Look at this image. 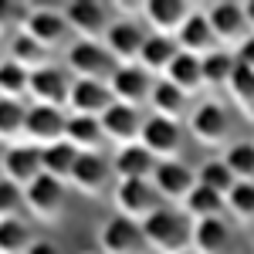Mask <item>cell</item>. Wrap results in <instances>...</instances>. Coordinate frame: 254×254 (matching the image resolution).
I'll use <instances>...</instances> for the list:
<instances>
[{
	"instance_id": "obj_45",
	"label": "cell",
	"mask_w": 254,
	"mask_h": 254,
	"mask_svg": "<svg viewBox=\"0 0 254 254\" xmlns=\"http://www.w3.org/2000/svg\"><path fill=\"white\" fill-rule=\"evenodd\" d=\"M88 254H98V251H88Z\"/></svg>"
},
{
	"instance_id": "obj_32",
	"label": "cell",
	"mask_w": 254,
	"mask_h": 254,
	"mask_svg": "<svg viewBox=\"0 0 254 254\" xmlns=\"http://www.w3.org/2000/svg\"><path fill=\"white\" fill-rule=\"evenodd\" d=\"M24 122H27V105L17 98H0V142H10L24 136Z\"/></svg>"
},
{
	"instance_id": "obj_43",
	"label": "cell",
	"mask_w": 254,
	"mask_h": 254,
	"mask_svg": "<svg viewBox=\"0 0 254 254\" xmlns=\"http://www.w3.org/2000/svg\"><path fill=\"white\" fill-rule=\"evenodd\" d=\"M244 20H248V31L254 34V0H248V3H244Z\"/></svg>"
},
{
	"instance_id": "obj_37",
	"label": "cell",
	"mask_w": 254,
	"mask_h": 254,
	"mask_svg": "<svg viewBox=\"0 0 254 254\" xmlns=\"http://www.w3.org/2000/svg\"><path fill=\"white\" fill-rule=\"evenodd\" d=\"M196 183L200 187H207V190H214V193H220V196H227L231 190H234V173L227 170V163L224 159H210L203 170H200V176H196Z\"/></svg>"
},
{
	"instance_id": "obj_20",
	"label": "cell",
	"mask_w": 254,
	"mask_h": 254,
	"mask_svg": "<svg viewBox=\"0 0 254 254\" xmlns=\"http://www.w3.org/2000/svg\"><path fill=\"white\" fill-rule=\"evenodd\" d=\"M153 187L159 190L163 200H180V203H183L187 193L196 187V176L187 163H180V159H163L156 166V173H153Z\"/></svg>"
},
{
	"instance_id": "obj_41",
	"label": "cell",
	"mask_w": 254,
	"mask_h": 254,
	"mask_svg": "<svg viewBox=\"0 0 254 254\" xmlns=\"http://www.w3.org/2000/svg\"><path fill=\"white\" fill-rule=\"evenodd\" d=\"M234 61L241 64V68H251L254 71V34H248V38L234 48Z\"/></svg>"
},
{
	"instance_id": "obj_30",
	"label": "cell",
	"mask_w": 254,
	"mask_h": 254,
	"mask_svg": "<svg viewBox=\"0 0 254 254\" xmlns=\"http://www.w3.org/2000/svg\"><path fill=\"white\" fill-rule=\"evenodd\" d=\"M237 61H234V51H224V48H217L210 51L207 58H200V71H203V85H224L227 88V81L234 75Z\"/></svg>"
},
{
	"instance_id": "obj_15",
	"label": "cell",
	"mask_w": 254,
	"mask_h": 254,
	"mask_svg": "<svg viewBox=\"0 0 254 254\" xmlns=\"http://www.w3.org/2000/svg\"><path fill=\"white\" fill-rule=\"evenodd\" d=\"M102 44L109 48V55H112L119 64H136L139 51H142V44H146V31H142V24H136V20L116 17V24L109 27V34H105Z\"/></svg>"
},
{
	"instance_id": "obj_27",
	"label": "cell",
	"mask_w": 254,
	"mask_h": 254,
	"mask_svg": "<svg viewBox=\"0 0 254 254\" xmlns=\"http://www.w3.org/2000/svg\"><path fill=\"white\" fill-rule=\"evenodd\" d=\"M163 78L170 81L173 88H180L183 95H193L196 88L203 85V71H200V58H193V55H187V51H180L176 55V61L166 68V75Z\"/></svg>"
},
{
	"instance_id": "obj_38",
	"label": "cell",
	"mask_w": 254,
	"mask_h": 254,
	"mask_svg": "<svg viewBox=\"0 0 254 254\" xmlns=\"http://www.w3.org/2000/svg\"><path fill=\"white\" fill-rule=\"evenodd\" d=\"M227 210L237 220H254V183H234L227 193Z\"/></svg>"
},
{
	"instance_id": "obj_9",
	"label": "cell",
	"mask_w": 254,
	"mask_h": 254,
	"mask_svg": "<svg viewBox=\"0 0 254 254\" xmlns=\"http://www.w3.org/2000/svg\"><path fill=\"white\" fill-rule=\"evenodd\" d=\"M203 17L210 24L217 44L237 48L241 41L251 34V31H248V20H244V3H227V0H220V3H210V7L203 10Z\"/></svg>"
},
{
	"instance_id": "obj_31",
	"label": "cell",
	"mask_w": 254,
	"mask_h": 254,
	"mask_svg": "<svg viewBox=\"0 0 254 254\" xmlns=\"http://www.w3.org/2000/svg\"><path fill=\"white\" fill-rule=\"evenodd\" d=\"M10 61H17L20 68H27V71H38V68L48 64V51L34 38H27L24 31H17L10 38Z\"/></svg>"
},
{
	"instance_id": "obj_29",
	"label": "cell",
	"mask_w": 254,
	"mask_h": 254,
	"mask_svg": "<svg viewBox=\"0 0 254 254\" xmlns=\"http://www.w3.org/2000/svg\"><path fill=\"white\" fill-rule=\"evenodd\" d=\"M149 105H153V116L180 122V116L187 112V95H183L180 88H173L166 78H156L153 92H149Z\"/></svg>"
},
{
	"instance_id": "obj_36",
	"label": "cell",
	"mask_w": 254,
	"mask_h": 254,
	"mask_svg": "<svg viewBox=\"0 0 254 254\" xmlns=\"http://www.w3.org/2000/svg\"><path fill=\"white\" fill-rule=\"evenodd\" d=\"M227 92H231V98L237 102V109L248 119H254V71L251 68H241V64H237L231 81H227Z\"/></svg>"
},
{
	"instance_id": "obj_7",
	"label": "cell",
	"mask_w": 254,
	"mask_h": 254,
	"mask_svg": "<svg viewBox=\"0 0 254 254\" xmlns=\"http://www.w3.org/2000/svg\"><path fill=\"white\" fill-rule=\"evenodd\" d=\"M187 126L200 146H224L227 132H231V119H227V109L220 102H200L196 109H190Z\"/></svg>"
},
{
	"instance_id": "obj_17",
	"label": "cell",
	"mask_w": 254,
	"mask_h": 254,
	"mask_svg": "<svg viewBox=\"0 0 254 254\" xmlns=\"http://www.w3.org/2000/svg\"><path fill=\"white\" fill-rule=\"evenodd\" d=\"M109 176H112V163L102 153H81L68 183L85 196H102L109 190Z\"/></svg>"
},
{
	"instance_id": "obj_13",
	"label": "cell",
	"mask_w": 254,
	"mask_h": 254,
	"mask_svg": "<svg viewBox=\"0 0 254 254\" xmlns=\"http://www.w3.org/2000/svg\"><path fill=\"white\" fill-rule=\"evenodd\" d=\"M68 92H71V78L55 68V64H44L38 71H31V85H27V98L34 105H68Z\"/></svg>"
},
{
	"instance_id": "obj_11",
	"label": "cell",
	"mask_w": 254,
	"mask_h": 254,
	"mask_svg": "<svg viewBox=\"0 0 254 254\" xmlns=\"http://www.w3.org/2000/svg\"><path fill=\"white\" fill-rule=\"evenodd\" d=\"M139 142H142L159 163H163V159H176V153L183 149V129H180V122H173V119L149 116L142 122Z\"/></svg>"
},
{
	"instance_id": "obj_39",
	"label": "cell",
	"mask_w": 254,
	"mask_h": 254,
	"mask_svg": "<svg viewBox=\"0 0 254 254\" xmlns=\"http://www.w3.org/2000/svg\"><path fill=\"white\" fill-rule=\"evenodd\" d=\"M20 207H24V190L14 187L10 180H3V176H0V220L17 217Z\"/></svg>"
},
{
	"instance_id": "obj_21",
	"label": "cell",
	"mask_w": 254,
	"mask_h": 254,
	"mask_svg": "<svg viewBox=\"0 0 254 254\" xmlns=\"http://www.w3.org/2000/svg\"><path fill=\"white\" fill-rule=\"evenodd\" d=\"M159 159L142 146V142H132V146H119L116 159H112V173L119 180H153Z\"/></svg>"
},
{
	"instance_id": "obj_5",
	"label": "cell",
	"mask_w": 254,
	"mask_h": 254,
	"mask_svg": "<svg viewBox=\"0 0 254 254\" xmlns=\"http://www.w3.org/2000/svg\"><path fill=\"white\" fill-rule=\"evenodd\" d=\"M64 200H68L64 196V183L48 173H41L31 187H24V207L41 224H55L64 214Z\"/></svg>"
},
{
	"instance_id": "obj_23",
	"label": "cell",
	"mask_w": 254,
	"mask_h": 254,
	"mask_svg": "<svg viewBox=\"0 0 254 254\" xmlns=\"http://www.w3.org/2000/svg\"><path fill=\"white\" fill-rule=\"evenodd\" d=\"M176 44H180V51H187L193 58H207L210 51H217V38H214V31H210V24H207V17H203V10L190 14V20L176 34Z\"/></svg>"
},
{
	"instance_id": "obj_33",
	"label": "cell",
	"mask_w": 254,
	"mask_h": 254,
	"mask_svg": "<svg viewBox=\"0 0 254 254\" xmlns=\"http://www.w3.org/2000/svg\"><path fill=\"white\" fill-rule=\"evenodd\" d=\"M27 85H31V71L20 68L17 61L3 58L0 61V98H27Z\"/></svg>"
},
{
	"instance_id": "obj_16",
	"label": "cell",
	"mask_w": 254,
	"mask_h": 254,
	"mask_svg": "<svg viewBox=\"0 0 254 254\" xmlns=\"http://www.w3.org/2000/svg\"><path fill=\"white\" fill-rule=\"evenodd\" d=\"M193 7L183 3V0H149L142 3V20L153 27V34H163V38H176L180 27L190 20Z\"/></svg>"
},
{
	"instance_id": "obj_12",
	"label": "cell",
	"mask_w": 254,
	"mask_h": 254,
	"mask_svg": "<svg viewBox=\"0 0 254 254\" xmlns=\"http://www.w3.org/2000/svg\"><path fill=\"white\" fill-rule=\"evenodd\" d=\"M153 85H156V78L146 68H139V64H119L116 75L109 78V92H112L116 102L139 109V102H149Z\"/></svg>"
},
{
	"instance_id": "obj_8",
	"label": "cell",
	"mask_w": 254,
	"mask_h": 254,
	"mask_svg": "<svg viewBox=\"0 0 254 254\" xmlns=\"http://www.w3.org/2000/svg\"><path fill=\"white\" fill-rule=\"evenodd\" d=\"M0 173H3V180H10L20 190L31 187V183L44 173V166H41V149L31 146V142H14V146H7L3 156H0Z\"/></svg>"
},
{
	"instance_id": "obj_25",
	"label": "cell",
	"mask_w": 254,
	"mask_h": 254,
	"mask_svg": "<svg viewBox=\"0 0 254 254\" xmlns=\"http://www.w3.org/2000/svg\"><path fill=\"white\" fill-rule=\"evenodd\" d=\"M64 142H71L78 153H98V149H102V142H105L102 122L92 119V116H68Z\"/></svg>"
},
{
	"instance_id": "obj_28",
	"label": "cell",
	"mask_w": 254,
	"mask_h": 254,
	"mask_svg": "<svg viewBox=\"0 0 254 254\" xmlns=\"http://www.w3.org/2000/svg\"><path fill=\"white\" fill-rule=\"evenodd\" d=\"M224 210H227V196L214 193V190H207L200 183L183 200V214L190 217V220H210V217H220Z\"/></svg>"
},
{
	"instance_id": "obj_34",
	"label": "cell",
	"mask_w": 254,
	"mask_h": 254,
	"mask_svg": "<svg viewBox=\"0 0 254 254\" xmlns=\"http://www.w3.org/2000/svg\"><path fill=\"white\" fill-rule=\"evenodd\" d=\"M31 244H34V237L24 220H17V217L0 220V254H27Z\"/></svg>"
},
{
	"instance_id": "obj_35",
	"label": "cell",
	"mask_w": 254,
	"mask_h": 254,
	"mask_svg": "<svg viewBox=\"0 0 254 254\" xmlns=\"http://www.w3.org/2000/svg\"><path fill=\"white\" fill-rule=\"evenodd\" d=\"M224 163L234 173L237 183H254V142H234V146H227Z\"/></svg>"
},
{
	"instance_id": "obj_10",
	"label": "cell",
	"mask_w": 254,
	"mask_h": 254,
	"mask_svg": "<svg viewBox=\"0 0 254 254\" xmlns=\"http://www.w3.org/2000/svg\"><path fill=\"white\" fill-rule=\"evenodd\" d=\"M64 126L68 116L55 109V105H27V122H24V136L31 139V146H55L64 139Z\"/></svg>"
},
{
	"instance_id": "obj_1",
	"label": "cell",
	"mask_w": 254,
	"mask_h": 254,
	"mask_svg": "<svg viewBox=\"0 0 254 254\" xmlns=\"http://www.w3.org/2000/svg\"><path fill=\"white\" fill-rule=\"evenodd\" d=\"M142 241L156 254H183L190 251V241H193V220L183 210L159 207L153 217L142 220Z\"/></svg>"
},
{
	"instance_id": "obj_40",
	"label": "cell",
	"mask_w": 254,
	"mask_h": 254,
	"mask_svg": "<svg viewBox=\"0 0 254 254\" xmlns=\"http://www.w3.org/2000/svg\"><path fill=\"white\" fill-rule=\"evenodd\" d=\"M27 17H31V7L27 3H7V0H0V34L14 31V27L24 31Z\"/></svg>"
},
{
	"instance_id": "obj_26",
	"label": "cell",
	"mask_w": 254,
	"mask_h": 254,
	"mask_svg": "<svg viewBox=\"0 0 254 254\" xmlns=\"http://www.w3.org/2000/svg\"><path fill=\"white\" fill-rule=\"evenodd\" d=\"M78 149L71 146V142H55V146H44L41 149V166H44V173L55 176V180H71V173H75V163H78Z\"/></svg>"
},
{
	"instance_id": "obj_2",
	"label": "cell",
	"mask_w": 254,
	"mask_h": 254,
	"mask_svg": "<svg viewBox=\"0 0 254 254\" xmlns=\"http://www.w3.org/2000/svg\"><path fill=\"white\" fill-rule=\"evenodd\" d=\"M112 203H116V214L142 224L163 207V196L153 187V180H119L112 190Z\"/></svg>"
},
{
	"instance_id": "obj_22",
	"label": "cell",
	"mask_w": 254,
	"mask_h": 254,
	"mask_svg": "<svg viewBox=\"0 0 254 254\" xmlns=\"http://www.w3.org/2000/svg\"><path fill=\"white\" fill-rule=\"evenodd\" d=\"M190 248H193V254H231L234 234H231V227L220 217L193 220V241H190Z\"/></svg>"
},
{
	"instance_id": "obj_14",
	"label": "cell",
	"mask_w": 254,
	"mask_h": 254,
	"mask_svg": "<svg viewBox=\"0 0 254 254\" xmlns=\"http://www.w3.org/2000/svg\"><path fill=\"white\" fill-rule=\"evenodd\" d=\"M112 105H116V98H112V92H109L105 81H88V78L71 81V92H68V109H71V116L102 119Z\"/></svg>"
},
{
	"instance_id": "obj_3",
	"label": "cell",
	"mask_w": 254,
	"mask_h": 254,
	"mask_svg": "<svg viewBox=\"0 0 254 254\" xmlns=\"http://www.w3.org/2000/svg\"><path fill=\"white\" fill-rule=\"evenodd\" d=\"M64 58H68V71L71 75L88 78V81H105V85H109V78L119 68V61L109 55V48L102 41H75Z\"/></svg>"
},
{
	"instance_id": "obj_24",
	"label": "cell",
	"mask_w": 254,
	"mask_h": 254,
	"mask_svg": "<svg viewBox=\"0 0 254 254\" xmlns=\"http://www.w3.org/2000/svg\"><path fill=\"white\" fill-rule=\"evenodd\" d=\"M180 44L176 38H163V34H146V44L139 51V68H146L149 75H166V68L176 61Z\"/></svg>"
},
{
	"instance_id": "obj_19",
	"label": "cell",
	"mask_w": 254,
	"mask_h": 254,
	"mask_svg": "<svg viewBox=\"0 0 254 254\" xmlns=\"http://www.w3.org/2000/svg\"><path fill=\"white\" fill-rule=\"evenodd\" d=\"M98 122H102L105 139H112V142H119V146H132V142H139V136H142V122H146V119L139 116V109L116 102Z\"/></svg>"
},
{
	"instance_id": "obj_42",
	"label": "cell",
	"mask_w": 254,
	"mask_h": 254,
	"mask_svg": "<svg viewBox=\"0 0 254 254\" xmlns=\"http://www.w3.org/2000/svg\"><path fill=\"white\" fill-rule=\"evenodd\" d=\"M27 254H58V248H55L51 241H34V244L27 248Z\"/></svg>"
},
{
	"instance_id": "obj_18",
	"label": "cell",
	"mask_w": 254,
	"mask_h": 254,
	"mask_svg": "<svg viewBox=\"0 0 254 254\" xmlns=\"http://www.w3.org/2000/svg\"><path fill=\"white\" fill-rule=\"evenodd\" d=\"M68 31H71V27H68L64 14H61V10H48V7L31 10V17H27V24H24V34H27V38H34L44 51L61 48L64 38H68Z\"/></svg>"
},
{
	"instance_id": "obj_4",
	"label": "cell",
	"mask_w": 254,
	"mask_h": 254,
	"mask_svg": "<svg viewBox=\"0 0 254 254\" xmlns=\"http://www.w3.org/2000/svg\"><path fill=\"white\" fill-rule=\"evenodd\" d=\"M61 14H64L68 27H71L81 41H105L109 27L116 24L112 7L102 3V0H75V3H64Z\"/></svg>"
},
{
	"instance_id": "obj_44",
	"label": "cell",
	"mask_w": 254,
	"mask_h": 254,
	"mask_svg": "<svg viewBox=\"0 0 254 254\" xmlns=\"http://www.w3.org/2000/svg\"><path fill=\"white\" fill-rule=\"evenodd\" d=\"M183 254H193V251H183Z\"/></svg>"
},
{
	"instance_id": "obj_6",
	"label": "cell",
	"mask_w": 254,
	"mask_h": 254,
	"mask_svg": "<svg viewBox=\"0 0 254 254\" xmlns=\"http://www.w3.org/2000/svg\"><path fill=\"white\" fill-rule=\"evenodd\" d=\"M142 224L122 214H112L98 227V254H142Z\"/></svg>"
}]
</instances>
